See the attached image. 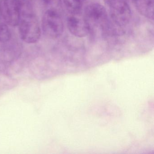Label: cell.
Instances as JSON below:
<instances>
[{
    "label": "cell",
    "instance_id": "cell-7",
    "mask_svg": "<svg viewBox=\"0 0 154 154\" xmlns=\"http://www.w3.org/2000/svg\"><path fill=\"white\" fill-rule=\"evenodd\" d=\"M140 14L146 18L154 19V0H131Z\"/></svg>",
    "mask_w": 154,
    "mask_h": 154
},
{
    "label": "cell",
    "instance_id": "cell-2",
    "mask_svg": "<svg viewBox=\"0 0 154 154\" xmlns=\"http://www.w3.org/2000/svg\"><path fill=\"white\" fill-rule=\"evenodd\" d=\"M109 10L111 20L115 26L123 27L130 21L131 10L129 0H103Z\"/></svg>",
    "mask_w": 154,
    "mask_h": 154
},
{
    "label": "cell",
    "instance_id": "cell-8",
    "mask_svg": "<svg viewBox=\"0 0 154 154\" xmlns=\"http://www.w3.org/2000/svg\"><path fill=\"white\" fill-rule=\"evenodd\" d=\"M66 8L70 14L79 16L82 11L85 0H63Z\"/></svg>",
    "mask_w": 154,
    "mask_h": 154
},
{
    "label": "cell",
    "instance_id": "cell-1",
    "mask_svg": "<svg viewBox=\"0 0 154 154\" xmlns=\"http://www.w3.org/2000/svg\"><path fill=\"white\" fill-rule=\"evenodd\" d=\"M83 18L89 26L90 34L96 30L105 32L109 26L107 10L99 3H91L87 5L84 9Z\"/></svg>",
    "mask_w": 154,
    "mask_h": 154
},
{
    "label": "cell",
    "instance_id": "cell-3",
    "mask_svg": "<svg viewBox=\"0 0 154 154\" xmlns=\"http://www.w3.org/2000/svg\"><path fill=\"white\" fill-rule=\"evenodd\" d=\"M18 26L20 35L23 41L34 44L39 40L41 28L35 14L21 16Z\"/></svg>",
    "mask_w": 154,
    "mask_h": 154
},
{
    "label": "cell",
    "instance_id": "cell-10",
    "mask_svg": "<svg viewBox=\"0 0 154 154\" xmlns=\"http://www.w3.org/2000/svg\"><path fill=\"white\" fill-rule=\"evenodd\" d=\"M44 4L47 7L48 9L56 10L59 7L61 0H42Z\"/></svg>",
    "mask_w": 154,
    "mask_h": 154
},
{
    "label": "cell",
    "instance_id": "cell-6",
    "mask_svg": "<svg viewBox=\"0 0 154 154\" xmlns=\"http://www.w3.org/2000/svg\"><path fill=\"white\" fill-rule=\"evenodd\" d=\"M77 16L72 15L68 18L67 28L70 33L74 36L85 37L90 34V28L84 19Z\"/></svg>",
    "mask_w": 154,
    "mask_h": 154
},
{
    "label": "cell",
    "instance_id": "cell-5",
    "mask_svg": "<svg viewBox=\"0 0 154 154\" xmlns=\"http://www.w3.org/2000/svg\"><path fill=\"white\" fill-rule=\"evenodd\" d=\"M0 14L7 25L18 26L21 15L18 0H1Z\"/></svg>",
    "mask_w": 154,
    "mask_h": 154
},
{
    "label": "cell",
    "instance_id": "cell-4",
    "mask_svg": "<svg viewBox=\"0 0 154 154\" xmlns=\"http://www.w3.org/2000/svg\"><path fill=\"white\" fill-rule=\"evenodd\" d=\"M42 27L45 35L51 39H56L63 35V22L57 10L47 9L42 18Z\"/></svg>",
    "mask_w": 154,
    "mask_h": 154
},
{
    "label": "cell",
    "instance_id": "cell-9",
    "mask_svg": "<svg viewBox=\"0 0 154 154\" xmlns=\"http://www.w3.org/2000/svg\"><path fill=\"white\" fill-rule=\"evenodd\" d=\"M10 30L5 22L0 21V42L6 43L11 38Z\"/></svg>",
    "mask_w": 154,
    "mask_h": 154
}]
</instances>
